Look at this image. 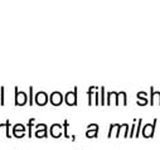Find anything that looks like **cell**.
Masks as SVG:
<instances>
[{"label": "cell", "mask_w": 160, "mask_h": 150, "mask_svg": "<svg viewBox=\"0 0 160 150\" xmlns=\"http://www.w3.org/2000/svg\"><path fill=\"white\" fill-rule=\"evenodd\" d=\"M156 122H158V119H154L152 124H146V125L142 128V136H144L145 139L154 138V132H155Z\"/></svg>", "instance_id": "6da1fadb"}, {"label": "cell", "mask_w": 160, "mask_h": 150, "mask_svg": "<svg viewBox=\"0 0 160 150\" xmlns=\"http://www.w3.org/2000/svg\"><path fill=\"white\" fill-rule=\"evenodd\" d=\"M34 102L38 105V106H46L48 102H49V97L47 95V92L44 91H39L35 93V97H34Z\"/></svg>", "instance_id": "7a4b0ae2"}, {"label": "cell", "mask_w": 160, "mask_h": 150, "mask_svg": "<svg viewBox=\"0 0 160 150\" xmlns=\"http://www.w3.org/2000/svg\"><path fill=\"white\" fill-rule=\"evenodd\" d=\"M15 90V106H24L28 102V96L24 91H19L18 87L14 88Z\"/></svg>", "instance_id": "3957f363"}, {"label": "cell", "mask_w": 160, "mask_h": 150, "mask_svg": "<svg viewBox=\"0 0 160 150\" xmlns=\"http://www.w3.org/2000/svg\"><path fill=\"white\" fill-rule=\"evenodd\" d=\"M64 102L68 106H77V87H74L73 91H68L66 93Z\"/></svg>", "instance_id": "277c9868"}, {"label": "cell", "mask_w": 160, "mask_h": 150, "mask_svg": "<svg viewBox=\"0 0 160 150\" xmlns=\"http://www.w3.org/2000/svg\"><path fill=\"white\" fill-rule=\"evenodd\" d=\"M49 102L53 105V106H59L62 102H63V95L62 92L59 91H53L49 96Z\"/></svg>", "instance_id": "5b68a950"}, {"label": "cell", "mask_w": 160, "mask_h": 150, "mask_svg": "<svg viewBox=\"0 0 160 150\" xmlns=\"http://www.w3.org/2000/svg\"><path fill=\"white\" fill-rule=\"evenodd\" d=\"M35 129H37V131H35V136L38 138V139H42V138H48V129H47V125L46 124H38L37 126H35Z\"/></svg>", "instance_id": "8992f818"}, {"label": "cell", "mask_w": 160, "mask_h": 150, "mask_svg": "<svg viewBox=\"0 0 160 150\" xmlns=\"http://www.w3.org/2000/svg\"><path fill=\"white\" fill-rule=\"evenodd\" d=\"M25 131H27V129H25V126L23 124H15L14 128H13V136H15L18 139L24 138L25 136Z\"/></svg>", "instance_id": "52a82bcc"}, {"label": "cell", "mask_w": 160, "mask_h": 150, "mask_svg": "<svg viewBox=\"0 0 160 150\" xmlns=\"http://www.w3.org/2000/svg\"><path fill=\"white\" fill-rule=\"evenodd\" d=\"M62 134H63V131H62V125H59V124H53V125L51 126V136H52V138L58 139V138L62 136Z\"/></svg>", "instance_id": "ba28073f"}, {"label": "cell", "mask_w": 160, "mask_h": 150, "mask_svg": "<svg viewBox=\"0 0 160 150\" xmlns=\"http://www.w3.org/2000/svg\"><path fill=\"white\" fill-rule=\"evenodd\" d=\"M150 97H151V101H150L151 106H155V105L160 106V91H154V88L151 87L150 88Z\"/></svg>", "instance_id": "9c48e42d"}, {"label": "cell", "mask_w": 160, "mask_h": 150, "mask_svg": "<svg viewBox=\"0 0 160 150\" xmlns=\"http://www.w3.org/2000/svg\"><path fill=\"white\" fill-rule=\"evenodd\" d=\"M86 136L88 139H92V138H97L98 136V129H87L86 131Z\"/></svg>", "instance_id": "30bf717a"}, {"label": "cell", "mask_w": 160, "mask_h": 150, "mask_svg": "<svg viewBox=\"0 0 160 150\" xmlns=\"http://www.w3.org/2000/svg\"><path fill=\"white\" fill-rule=\"evenodd\" d=\"M34 121H35V119H29L28 125H27V131H28V138L29 139H32V136H33L32 131H33V124H34Z\"/></svg>", "instance_id": "8fae6325"}, {"label": "cell", "mask_w": 160, "mask_h": 150, "mask_svg": "<svg viewBox=\"0 0 160 150\" xmlns=\"http://www.w3.org/2000/svg\"><path fill=\"white\" fill-rule=\"evenodd\" d=\"M120 134H121V131L124 132V138H129V125L128 124H122L121 126H120Z\"/></svg>", "instance_id": "7c38bea8"}, {"label": "cell", "mask_w": 160, "mask_h": 150, "mask_svg": "<svg viewBox=\"0 0 160 150\" xmlns=\"http://www.w3.org/2000/svg\"><path fill=\"white\" fill-rule=\"evenodd\" d=\"M95 88H96V87H92V86H91V87L88 88V91H87V95H88V106H92V95H93V92H95V91H93Z\"/></svg>", "instance_id": "4fadbf2b"}, {"label": "cell", "mask_w": 160, "mask_h": 150, "mask_svg": "<svg viewBox=\"0 0 160 150\" xmlns=\"http://www.w3.org/2000/svg\"><path fill=\"white\" fill-rule=\"evenodd\" d=\"M4 93H5V87L2 86V87H0V105H2V106L5 105V101H4Z\"/></svg>", "instance_id": "5bb4252c"}, {"label": "cell", "mask_w": 160, "mask_h": 150, "mask_svg": "<svg viewBox=\"0 0 160 150\" xmlns=\"http://www.w3.org/2000/svg\"><path fill=\"white\" fill-rule=\"evenodd\" d=\"M138 126H136V131H135V138H139L140 136V131H141V122H142V119H139L138 121Z\"/></svg>", "instance_id": "9a60e30c"}, {"label": "cell", "mask_w": 160, "mask_h": 150, "mask_svg": "<svg viewBox=\"0 0 160 150\" xmlns=\"http://www.w3.org/2000/svg\"><path fill=\"white\" fill-rule=\"evenodd\" d=\"M68 126H69V124H68V121L67 120H64V122H63V135H64V138L66 139H69V135H68Z\"/></svg>", "instance_id": "2e32d148"}, {"label": "cell", "mask_w": 160, "mask_h": 150, "mask_svg": "<svg viewBox=\"0 0 160 150\" xmlns=\"http://www.w3.org/2000/svg\"><path fill=\"white\" fill-rule=\"evenodd\" d=\"M9 128H10V121H9V120H7V121H5V134H7V138H8V139H10V138H12L10 131H9Z\"/></svg>", "instance_id": "e0dca14e"}, {"label": "cell", "mask_w": 160, "mask_h": 150, "mask_svg": "<svg viewBox=\"0 0 160 150\" xmlns=\"http://www.w3.org/2000/svg\"><path fill=\"white\" fill-rule=\"evenodd\" d=\"M139 101L136 102L139 106H145V105H148L149 103V100L146 98V97H142V98H138Z\"/></svg>", "instance_id": "ac0fdd59"}, {"label": "cell", "mask_w": 160, "mask_h": 150, "mask_svg": "<svg viewBox=\"0 0 160 150\" xmlns=\"http://www.w3.org/2000/svg\"><path fill=\"white\" fill-rule=\"evenodd\" d=\"M29 105L30 106H33V103H34V101H33V86H29Z\"/></svg>", "instance_id": "d6986e66"}, {"label": "cell", "mask_w": 160, "mask_h": 150, "mask_svg": "<svg viewBox=\"0 0 160 150\" xmlns=\"http://www.w3.org/2000/svg\"><path fill=\"white\" fill-rule=\"evenodd\" d=\"M102 106L106 105V100H105V87H101V102H100Z\"/></svg>", "instance_id": "ffe728a7"}, {"label": "cell", "mask_w": 160, "mask_h": 150, "mask_svg": "<svg viewBox=\"0 0 160 150\" xmlns=\"http://www.w3.org/2000/svg\"><path fill=\"white\" fill-rule=\"evenodd\" d=\"M138 98H142V97H146V92H144V91H140V92H138Z\"/></svg>", "instance_id": "44dd1931"}, {"label": "cell", "mask_w": 160, "mask_h": 150, "mask_svg": "<svg viewBox=\"0 0 160 150\" xmlns=\"http://www.w3.org/2000/svg\"><path fill=\"white\" fill-rule=\"evenodd\" d=\"M87 129H98V125L97 124H90L87 126Z\"/></svg>", "instance_id": "7402d4cb"}, {"label": "cell", "mask_w": 160, "mask_h": 150, "mask_svg": "<svg viewBox=\"0 0 160 150\" xmlns=\"http://www.w3.org/2000/svg\"><path fill=\"white\" fill-rule=\"evenodd\" d=\"M71 139H72V141H74V140H76V136H74V135H72V136H71Z\"/></svg>", "instance_id": "603a6c76"}]
</instances>
